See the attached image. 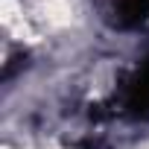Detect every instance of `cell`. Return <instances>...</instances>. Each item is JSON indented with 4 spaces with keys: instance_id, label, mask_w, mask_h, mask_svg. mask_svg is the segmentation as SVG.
I'll list each match as a JSON object with an SVG mask.
<instances>
[{
    "instance_id": "cell-1",
    "label": "cell",
    "mask_w": 149,
    "mask_h": 149,
    "mask_svg": "<svg viewBox=\"0 0 149 149\" xmlns=\"http://www.w3.org/2000/svg\"><path fill=\"white\" fill-rule=\"evenodd\" d=\"M117 108H120V114H126L132 120H146L149 123V56L123 79Z\"/></svg>"
},
{
    "instance_id": "cell-2",
    "label": "cell",
    "mask_w": 149,
    "mask_h": 149,
    "mask_svg": "<svg viewBox=\"0 0 149 149\" xmlns=\"http://www.w3.org/2000/svg\"><path fill=\"white\" fill-rule=\"evenodd\" d=\"M114 26L120 29H134L149 21V0H114Z\"/></svg>"
}]
</instances>
